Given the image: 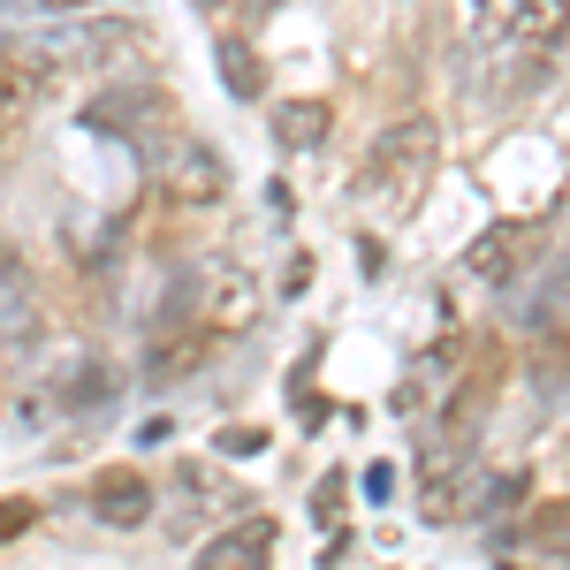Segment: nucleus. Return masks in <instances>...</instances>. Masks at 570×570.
<instances>
[{"instance_id":"f257e3e1","label":"nucleus","mask_w":570,"mask_h":570,"mask_svg":"<svg viewBox=\"0 0 570 570\" xmlns=\"http://www.w3.org/2000/svg\"><path fill=\"white\" fill-rule=\"evenodd\" d=\"M434 168H441V122L411 115V122H395V130L373 137V153H365V168H357V198L381 220H403L426 198Z\"/></svg>"},{"instance_id":"f03ea898","label":"nucleus","mask_w":570,"mask_h":570,"mask_svg":"<svg viewBox=\"0 0 570 570\" xmlns=\"http://www.w3.org/2000/svg\"><path fill=\"white\" fill-rule=\"evenodd\" d=\"M85 122H91V130H115V137H137L145 153H160V145H183V130H176V99H168V91H137V85L99 91V99L85 107Z\"/></svg>"},{"instance_id":"7ed1b4c3","label":"nucleus","mask_w":570,"mask_h":570,"mask_svg":"<svg viewBox=\"0 0 570 570\" xmlns=\"http://www.w3.org/2000/svg\"><path fill=\"white\" fill-rule=\"evenodd\" d=\"M137 53H145V31L122 23V16H91V23H77V31L61 39V61H69L77 77H122Z\"/></svg>"},{"instance_id":"20e7f679","label":"nucleus","mask_w":570,"mask_h":570,"mask_svg":"<svg viewBox=\"0 0 570 570\" xmlns=\"http://www.w3.org/2000/svg\"><path fill=\"white\" fill-rule=\"evenodd\" d=\"M46 85H53V61L46 53H0V145L23 137V122L39 115Z\"/></svg>"},{"instance_id":"39448f33","label":"nucleus","mask_w":570,"mask_h":570,"mask_svg":"<svg viewBox=\"0 0 570 570\" xmlns=\"http://www.w3.org/2000/svg\"><path fill=\"white\" fill-rule=\"evenodd\" d=\"M91 518L115 532H137L145 518H153V487H145V472H130V464H115V472H99V480L85 487Z\"/></svg>"},{"instance_id":"423d86ee","label":"nucleus","mask_w":570,"mask_h":570,"mask_svg":"<svg viewBox=\"0 0 570 570\" xmlns=\"http://www.w3.org/2000/svg\"><path fill=\"white\" fill-rule=\"evenodd\" d=\"M266 563H274V518H244L198 548V570H266Z\"/></svg>"},{"instance_id":"0eeeda50","label":"nucleus","mask_w":570,"mask_h":570,"mask_svg":"<svg viewBox=\"0 0 570 570\" xmlns=\"http://www.w3.org/2000/svg\"><path fill=\"white\" fill-rule=\"evenodd\" d=\"M502 31H510V46H525V53H548L570 31V0H510L502 8Z\"/></svg>"},{"instance_id":"6e6552de","label":"nucleus","mask_w":570,"mask_h":570,"mask_svg":"<svg viewBox=\"0 0 570 570\" xmlns=\"http://www.w3.org/2000/svg\"><path fill=\"white\" fill-rule=\"evenodd\" d=\"M327 130H335V107H327V99H289V107H282V122H274V137H282L289 153L327 145Z\"/></svg>"},{"instance_id":"1a4fd4ad","label":"nucleus","mask_w":570,"mask_h":570,"mask_svg":"<svg viewBox=\"0 0 570 570\" xmlns=\"http://www.w3.org/2000/svg\"><path fill=\"white\" fill-rule=\"evenodd\" d=\"M220 85L236 91V99H259L266 91V61L236 39V31H220Z\"/></svg>"},{"instance_id":"9d476101","label":"nucleus","mask_w":570,"mask_h":570,"mask_svg":"<svg viewBox=\"0 0 570 570\" xmlns=\"http://www.w3.org/2000/svg\"><path fill=\"white\" fill-rule=\"evenodd\" d=\"M525 244H532V228H518V220H510V228H494V236H487L480 252H472V266H480L487 282H502V274H518Z\"/></svg>"},{"instance_id":"9b49d317","label":"nucleus","mask_w":570,"mask_h":570,"mask_svg":"<svg viewBox=\"0 0 570 570\" xmlns=\"http://www.w3.org/2000/svg\"><path fill=\"white\" fill-rule=\"evenodd\" d=\"M190 357H206V335H198V327H190V335H176V343H153L145 381H183V373H190Z\"/></svg>"},{"instance_id":"f8f14e48","label":"nucleus","mask_w":570,"mask_h":570,"mask_svg":"<svg viewBox=\"0 0 570 570\" xmlns=\"http://www.w3.org/2000/svg\"><path fill=\"white\" fill-rule=\"evenodd\" d=\"M532 540L540 548H556L570 563V502H540V518H532Z\"/></svg>"},{"instance_id":"ddd939ff","label":"nucleus","mask_w":570,"mask_h":570,"mask_svg":"<svg viewBox=\"0 0 570 570\" xmlns=\"http://www.w3.org/2000/svg\"><path fill=\"white\" fill-rule=\"evenodd\" d=\"M540 327H548V335H563V351H570V266L556 274V289L540 297Z\"/></svg>"},{"instance_id":"4468645a","label":"nucleus","mask_w":570,"mask_h":570,"mask_svg":"<svg viewBox=\"0 0 570 570\" xmlns=\"http://www.w3.org/2000/svg\"><path fill=\"white\" fill-rule=\"evenodd\" d=\"M198 8H206V16H214L220 31H236V23H244V16H274V0H198Z\"/></svg>"},{"instance_id":"2eb2a0df","label":"nucleus","mask_w":570,"mask_h":570,"mask_svg":"<svg viewBox=\"0 0 570 570\" xmlns=\"http://www.w3.org/2000/svg\"><path fill=\"white\" fill-rule=\"evenodd\" d=\"M23 525H31V502H23V494H8V502H0V540H16Z\"/></svg>"},{"instance_id":"dca6fc26","label":"nucleus","mask_w":570,"mask_h":570,"mask_svg":"<svg viewBox=\"0 0 570 570\" xmlns=\"http://www.w3.org/2000/svg\"><path fill=\"white\" fill-rule=\"evenodd\" d=\"M220 449H228V456H259V449H266V426H259V434H252V426H244V434H220Z\"/></svg>"},{"instance_id":"f3484780","label":"nucleus","mask_w":570,"mask_h":570,"mask_svg":"<svg viewBox=\"0 0 570 570\" xmlns=\"http://www.w3.org/2000/svg\"><path fill=\"white\" fill-rule=\"evenodd\" d=\"M389 487H395L389 464H373V472H365V494H373V502H389Z\"/></svg>"},{"instance_id":"a211bd4d","label":"nucleus","mask_w":570,"mask_h":570,"mask_svg":"<svg viewBox=\"0 0 570 570\" xmlns=\"http://www.w3.org/2000/svg\"><path fill=\"white\" fill-rule=\"evenodd\" d=\"M46 8H77V0H46Z\"/></svg>"}]
</instances>
